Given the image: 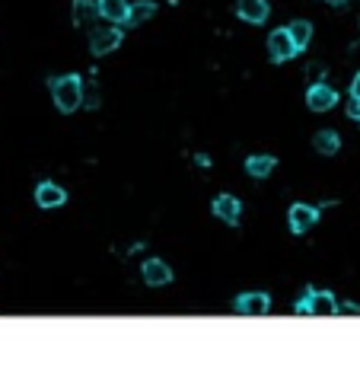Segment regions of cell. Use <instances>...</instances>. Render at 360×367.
<instances>
[{
	"mask_svg": "<svg viewBox=\"0 0 360 367\" xmlns=\"http://www.w3.org/2000/svg\"><path fill=\"white\" fill-rule=\"evenodd\" d=\"M335 103H338L335 87H329V83H322V80L309 87V93H306V105L313 109V112H331V109H335Z\"/></svg>",
	"mask_w": 360,
	"mask_h": 367,
	"instance_id": "cell-3",
	"label": "cell"
},
{
	"mask_svg": "<svg viewBox=\"0 0 360 367\" xmlns=\"http://www.w3.org/2000/svg\"><path fill=\"white\" fill-rule=\"evenodd\" d=\"M297 54V45H293L290 29H274L268 36V58L271 61H290Z\"/></svg>",
	"mask_w": 360,
	"mask_h": 367,
	"instance_id": "cell-4",
	"label": "cell"
},
{
	"mask_svg": "<svg viewBox=\"0 0 360 367\" xmlns=\"http://www.w3.org/2000/svg\"><path fill=\"white\" fill-rule=\"evenodd\" d=\"M268 310H271V300L262 291H249L236 300V313L240 316H268Z\"/></svg>",
	"mask_w": 360,
	"mask_h": 367,
	"instance_id": "cell-5",
	"label": "cell"
},
{
	"mask_svg": "<svg viewBox=\"0 0 360 367\" xmlns=\"http://www.w3.org/2000/svg\"><path fill=\"white\" fill-rule=\"evenodd\" d=\"M36 202L38 208H61V204L68 202V195H64V188L58 186V182H42V186L36 188Z\"/></svg>",
	"mask_w": 360,
	"mask_h": 367,
	"instance_id": "cell-9",
	"label": "cell"
},
{
	"mask_svg": "<svg viewBox=\"0 0 360 367\" xmlns=\"http://www.w3.org/2000/svg\"><path fill=\"white\" fill-rule=\"evenodd\" d=\"M128 0H99V13H102V20H109V23H125L128 20Z\"/></svg>",
	"mask_w": 360,
	"mask_h": 367,
	"instance_id": "cell-12",
	"label": "cell"
},
{
	"mask_svg": "<svg viewBox=\"0 0 360 367\" xmlns=\"http://www.w3.org/2000/svg\"><path fill=\"white\" fill-rule=\"evenodd\" d=\"M287 29H290V36H293V45H297V52H300V48H306L309 42H313V26H309L306 20H297V23H290Z\"/></svg>",
	"mask_w": 360,
	"mask_h": 367,
	"instance_id": "cell-17",
	"label": "cell"
},
{
	"mask_svg": "<svg viewBox=\"0 0 360 367\" xmlns=\"http://www.w3.org/2000/svg\"><path fill=\"white\" fill-rule=\"evenodd\" d=\"M319 220V211L313 204H293L290 208V230L293 233H306L309 227H315Z\"/></svg>",
	"mask_w": 360,
	"mask_h": 367,
	"instance_id": "cell-8",
	"label": "cell"
},
{
	"mask_svg": "<svg viewBox=\"0 0 360 367\" xmlns=\"http://www.w3.org/2000/svg\"><path fill=\"white\" fill-rule=\"evenodd\" d=\"M313 147L322 153V157H331V153H338V147H341V141H338L335 131H319V135L313 137Z\"/></svg>",
	"mask_w": 360,
	"mask_h": 367,
	"instance_id": "cell-16",
	"label": "cell"
},
{
	"mask_svg": "<svg viewBox=\"0 0 360 367\" xmlns=\"http://www.w3.org/2000/svg\"><path fill=\"white\" fill-rule=\"evenodd\" d=\"M214 214H217L224 224H240V214H242V204L240 198L233 195H220L217 202H214Z\"/></svg>",
	"mask_w": 360,
	"mask_h": 367,
	"instance_id": "cell-11",
	"label": "cell"
},
{
	"mask_svg": "<svg viewBox=\"0 0 360 367\" xmlns=\"http://www.w3.org/2000/svg\"><path fill=\"white\" fill-rule=\"evenodd\" d=\"M141 275H143V281H147L150 287H166L169 281H173V269H169L163 259H147L143 269H141Z\"/></svg>",
	"mask_w": 360,
	"mask_h": 367,
	"instance_id": "cell-7",
	"label": "cell"
},
{
	"mask_svg": "<svg viewBox=\"0 0 360 367\" xmlns=\"http://www.w3.org/2000/svg\"><path fill=\"white\" fill-rule=\"evenodd\" d=\"M118 45H121V29H115V26H102V29H93V36H90L93 54H109V52H115Z\"/></svg>",
	"mask_w": 360,
	"mask_h": 367,
	"instance_id": "cell-6",
	"label": "cell"
},
{
	"mask_svg": "<svg viewBox=\"0 0 360 367\" xmlns=\"http://www.w3.org/2000/svg\"><path fill=\"white\" fill-rule=\"evenodd\" d=\"M347 115L354 121H360V96H351V105H347Z\"/></svg>",
	"mask_w": 360,
	"mask_h": 367,
	"instance_id": "cell-19",
	"label": "cell"
},
{
	"mask_svg": "<svg viewBox=\"0 0 360 367\" xmlns=\"http://www.w3.org/2000/svg\"><path fill=\"white\" fill-rule=\"evenodd\" d=\"M329 3H331V7H341V3H345V0H329Z\"/></svg>",
	"mask_w": 360,
	"mask_h": 367,
	"instance_id": "cell-22",
	"label": "cell"
},
{
	"mask_svg": "<svg viewBox=\"0 0 360 367\" xmlns=\"http://www.w3.org/2000/svg\"><path fill=\"white\" fill-rule=\"evenodd\" d=\"M153 10H157V7H153L150 0H137V3H131V7H128V20H125V23H128V26L147 23V20L153 16Z\"/></svg>",
	"mask_w": 360,
	"mask_h": 367,
	"instance_id": "cell-15",
	"label": "cell"
},
{
	"mask_svg": "<svg viewBox=\"0 0 360 367\" xmlns=\"http://www.w3.org/2000/svg\"><path fill=\"white\" fill-rule=\"evenodd\" d=\"M83 105H90V109L99 105V90L93 87V83H83Z\"/></svg>",
	"mask_w": 360,
	"mask_h": 367,
	"instance_id": "cell-18",
	"label": "cell"
},
{
	"mask_svg": "<svg viewBox=\"0 0 360 367\" xmlns=\"http://www.w3.org/2000/svg\"><path fill=\"white\" fill-rule=\"evenodd\" d=\"M274 163H278L274 157H268V153H258V157H249L246 160V170H249V176L265 179V176H271V172H274Z\"/></svg>",
	"mask_w": 360,
	"mask_h": 367,
	"instance_id": "cell-13",
	"label": "cell"
},
{
	"mask_svg": "<svg viewBox=\"0 0 360 367\" xmlns=\"http://www.w3.org/2000/svg\"><path fill=\"white\" fill-rule=\"evenodd\" d=\"M351 96H360V74L354 77V83H351Z\"/></svg>",
	"mask_w": 360,
	"mask_h": 367,
	"instance_id": "cell-21",
	"label": "cell"
},
{
	"mask_svg": "<svg viewBox=\"0 0 360 367\" xmlns=\"http://www.w3.org/2000/svg\"><path fill=\"white\" fill-rule=\"evenodd\" d=\"M96 16H102L99 13V0H77L74 3V20L80 26H93Z\"/></svg>",
	"mask_w": 360,
	"mask_h": 367,
	"instance_id": "cell-14",
	"label": "cell"
},
{
	"mask_svg": "<svg viewBox=\"0 0 360 367\" xmlns=\"http://www.w3.org/2000/svg\"><path fill=\"white\" fill-rule=\"evenodd\" d=\"M338 313H347V316H351V313H360V307H357V304H338Z\"/></svg>",
	"mask_w": 360,
	"mask_h": 367,
	"instance_id": "cell-20",
	"label": "cell"
},
{
	"mask_svg": "<svg viewBox=\"0 0 360 367\" xmlns=\"http://www.w3.org/2000/svg\"><path fill=\"white\" fill-rule=\"evenodd\" d=\"M297 313H303V316L306 313L309 316H338V304L329 291H313L300 307H297Z\"/></svg>",
	"mask_w": 360,
	"mask_h": 367,
	"instance_id": "cell-2",
	"label": "cell"
},
{
	"mask_svg": "<svg viewBox=\"0 0 360 367\" xmlns=\"http://www.w3.org/2000/svg\"><path fill=\"white\" fill-rule=\"evenodd\" d=\"M236 13L246 23H265L268 20V0H236Z\"/></svg>",
	"mask_w": 360,
	"mask_h": 367,
	"instance_id": "cell-10",
	"label": "cell"
},
{
	"mask_svg": "<svg viewBox=\"0 0 360 367\" xmlns=\"http://www.w3.org/2000/svg\"><path fill=\"white\" fill-rule=\"evenodd\" d=\"M52 96H54V105L61 112H77L83 105V83L77 80L74 74L70 77H58L52 83Z\"/></svg>",
	"mask_w": 360,
	"mask_h": 367,
	"instance_id": "cell-1",
	"label": "cell"
}]
</instances>
